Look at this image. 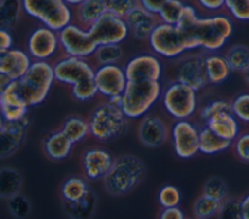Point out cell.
<instances>
[{
  "label": "cell",
  "instance_id": "7a4b0ae2",
  "mask_svg": "<svg viewBox=\"0 0 249 219\" xmlns=\"http://www.w3.org/2000/svg\"><path fill=\"white\" fill-rule=\"evenodd\" d=\"M161 81H128L122 94L121 109L128 120H140L160 100Z\"/></svg>",
  "mask_w": 249,
  "mask_h": 219
},
{
  "label": "cell",
  "instance_id": "4316f807",
  "mask_svg": "<svg viewBox=\"0 0 249 219\" xmlns=\"http://www.w3.org/2000/svg\"><path fill=\"white\" fill-rule=\"evenodd\" d=\"M231 141L222 138L211 130L206 125L199 129V153L207 156L216 155L227 151L231 147Z\"/></svg>",
  "mask_w": 249,
  "mask_h": 219
},
{
  "label": "cell",
  "instance_id": "b9f144b4",
  "mask_svg": "<svg viewBox=\"0 0 249 219\" xmlns=\"http://www.w3.org/2000/svg\"><path fill=\"white\" fill-rule=\"evenodd\" d=\"M224 8L238 21H249V0H225Z\"/></svg>",
  "mask_w": 249,
  "mask_h": 219
},
{
  "label": "cell",
  "instance_id": "5bb4252c",
  "mask_svg": "<svg viewBox=\"0 0 249 219\" xmlns=\"http://www.w3.org/2000/svg\"><path fill=\"white\" fill-rule=\"evenodd\" d=\"M25 50L33 60L51 61L60 51L58 31L40 24L29 33Z\"/></svg>",
  "mask_w": 249,
  "mask_h": 219
},
{
  "label": "cell",
  "instance_id": "e0dca14e",
  "mask_svg": "<svg viewBox=\"0 0 249 219\" xmlns=\"http://www.w3.org/2000/svg\"><path fill=\"white\" fill-rule=\"evenodd\" d=\"M33 59L26 50L11 48L0 53V88L10 81H18L29 69Z\"/></svg>",
  "mask_w": 249,
  "mask_h": 219
},
{
  "label": "cell",
  "instance_id": "9c48e42d",
  "mask_svg": "<svg viewBox=\"0 0 249 219\" xmlns=\"http://www.w3.org/2000/svg\"><path fill=\"white\" fill-rule=\"evenodd\" d=\"M60 51L65 55L90 58L93 56L97 44L90 36L89 29L75 21L58 31Z\"/></svg>",
  "mask_w": 249,
  "mask_h": 219
},
{
  "label": "cell",
  "instance_id": "484cf974",
  "mask_svg": "<svg viewBox=\"0 0 249 219\" xmlns=\"http://www.w3.org/2000/svg\"><path fill=\"white\" fill-rule=\"evenodd\" d=\"M107 11V3L102 0H84L78 6L73 8V21L83 27L89 28Z\"/></svg>",
  "mask_w": 249,
  "mask_h": 219
},
{
  "label": "cell",
  "instance_id": "d6986e66",
  "mask_svg": "<svg viewBox=\"0 0 249 219\" xmlns=\"http://www.w3.org/2000/svg\"><path fill=\"white\" fill-rule=\"evenodd\" d=\"M0 107L4 121L16 122L27 117L29 106L18 91V81H10L0 88Z\"/></svg>",
  "mask_w": 249,
  "mask_h": 219
},
{
  "label": "cell",
  "instance_id": "f1b7e54d",
  "mask_svg": "<svg viewBox=\"0 0 249 219\" xmlns=\"http://www.w3.org/2000/svg\"><path fill=\"white\" fill-rule=\"evenodd\" d=\"M97 199L95 193L90 189L89 193L81 200L74 202H62L63 212L74 219H84L89 218L92 215Z\"/></svg>",
  "mask_w": 249,
  "mask_h": 219
},
{
  "label": "cell",
  "instance_id": "4dcf8cb0",
  "mask_svg": "<svg viewBox=\"0 0 249 219\" xmlns=\"http://www.w3.org/2000/svg\"><path fill=\"white\" fill-rule=\"evenodd\" d=\"M22 186V176L15 168L4 166L0 170V197L7 200L19 193Z\"/></svg>",
  "mask_w": 249,
  "mask_h": 219
},
{
  "label": "cell",
  "instance_id": "7402d4cb",
  "mask_svg": "<svg viewBox=\"0 0 249 219\" xmlns=\"http://www.w3.org/2000/svg\"><path fill=\"white\" fill-rule=\"evenodd\" d=\"M130 35L139 42L148 41L153 29L159 22L157 15L150 13L141 6L134 9L125 18Z\"/></svg>",
  "mask_w": 249,
  "mask_h": 219
},
{
  "label": "cell",
  "instance_id": "8fae6325",
  "mask_svg": "<svg viewBox=\"0 0 249 219\" xmlns=\"http://www.w3.org/2000/svg\"><path fill=\"white\" fill-rule=\"evenodd\" d=\"M89 32L98 45L122 44L130 34L124 18L107 11L89 28Z\"/></svg>",
  "mask_w": 249,
  "mask_h": 219
},
{
  "label": "cell",
  "instance_id": "30bf717a",
  "mask_svg": "<svg viewBox=\"0 0 249 219\" xmlns=\"http://www.w3.org/2000/svg\"><path fill=\"white\" fill-rule=\"evenodd\" d=\"M199 129L191 119L173 122L169 137L173 152L178 158L188 160L199 153Z\"/></svg>",
  "mask_w": 249,
  "mask_h": 219
},
{
  "label": "cell",
  "instance_id": "f35d334b",
  "mask_svg": "<svg viewBox=\"0 0 249 219\" xmlns=\"http://www.w3.org/2000/svg\"><path fill=\"white\" fill-rule=\"evenodd\" d=\"M158 202L161 208L178 206L182 200V195L180 190L171 184L162 186L158 192Z\"/></svg>",
  "mask_w": 249,
  "mask_h": 219
},
{
  "label": "cell",
  "instance_id": "277c9868",
  "mask_svg": "<svg viewBox=\"0 0 249 219\" xmlns=\"http://www.w3.org/2000/svg\"><path fill=\"white\" fill-rule=\"evenodd\" d=\"M233 32L231 18L224 14L199 17L193 28L186 32L194 37L199 49L213 53L218 52L227 44Z\"/></svg>",
  "mask_w": 249,
  "mask_h": 219
},
{
  "label": "cell",
  "instance_id": "ac0fdd59",
  "mask_svg": "<svg viewBox=\"0 0 249 219\" xmlns=\"http://www.w3.org/2000/svg\"><path fill=\"white\" fill-rule=\"evenodd\" d=\"M114 161L112 153L104 147H89L83 152L81 158L84 176L92 181L103 179L112 167Z\"/></svg>",
  "mask_w": 249,
  "mask_h": 219
},
{
  "label": "cell",
  "instance_id": "603a6c76",
  "mask_svg": "<svg viewBox=\"0 0 249 219\" xmlns=\"http://www.w3.org/2000/svg\"><path fill=\"white\" fill-rule=\"evenodd\" d=\"M203 62L208 85L218 86L225 83L232 72L226 56L217 52L207 53Z\"/></svg>",
  "mask_w": 249,
  "mask_h": 219
},
{
  "label": "cell",
  "instance_id": "cb8c5ba5",
  "mask_svg": "<svg viewBox=\"0 0 249 219\" xmlns=\"http://www.w3.org/2000/svg\"><path fill=\"white\" fill-rule=\"evenodd\" d=\"M73 145L74 143L60 128L48 133L43 139L44 153L53 161H63L67 159L72 153Z\"/></svg>",
  "mask_w": 249,
  "mask_h": 219
},
{
  "label": "cell",
  "instance_id": "74e56055",
  "mask_svg": "<svg viewBox=\"0 0 249 219\" xmlns=\"http://www.w3.org/2000/svg\"><path fill=\"white\" fill-rule=\"evenodd\" d=\"M202 194L219 201H224L228 198L229 189L223 179L213 176L205 181L202 188Z\"/></svg>",
  "mask_w": 249,
  "mask_h": 219
},
{
  "label": "cell",
  "instance_id": "d590c367",
  "mask_svg": "<svg viewBox=\"0 0 249 219\" xmlns=\"http://www.w3.org/2000/svg\"><path fill=\"white\" fill-rule=\"evenodd\" d=\"M72 97L79 102H88L98 95L97 87L94 78L84 79L70 87Z\"/></svg>",
  "mask_w": 249,
  "mask_h": 219
},
{
  "label": "cell",
  "instance_id": "816d5d0a",
  "mask_svg": "<svg viewBox=\"0 0 249 219\" xmlns=\"http://www.w3.org/2000/svg\"><path fill=\"white\" fill-rule=\"evenodd\" d=\"M13 48V36L10 29L1 27L0 29V53L6 52Z\"/></svg>",
  "mask_w": 249,
  "mask_h": 219
},
{
  "label": "cell",
  "instance_id": "52a82bcc",
  "mask_svg": "<svg viewBox=\"0 0 249 219\" xmlns=\"http://www.w3.org/2000/svg\"><path fill=\"white\" fill-rule=\"evenodd\" d=\"M197 92L187 85L170 81L163 87L160 101L164 112L174 121L189 120L198 110Z\"/></svg>",
  "mask_w": 249,
  "mask_h": 219
},
{
  "label": "cell",
  "instance_id": "60d3db41",
  "mask_svg": "<svg viewBox=\"0 0 249 219\" xmlns=\"http://www.w3.org/2000/svg\"><path fill=\"white\" fill-rule=\"evenodd\" d=\"M225 111H231V102L225 99H213L199 109L198 116L200 121L205 124L213 116Z\"/></svg>",
  "mask_w": 249,
  "mask_h": 219
},
{
  "label": "cell",
  "instance_id": "83f0119b",
  "mask_svg": "<svg viewBox=\"0 0 249 219\" xmlns=\"http://www.w3.org/2000/svg\"><path fill=\"white\" fill-rule=\"evenodd\" d=\"M60 129L74 144L83 142L90 135L89 120L80 115L68 116L60 126Z\"/></svg>",
  "mask_w": 249,
  "mask_h": 219
},
{
  "label": "cell",
  "instance_id": "ba28073f",
  "mask_svg": "<svg viewBox=\"0 0 249 219\" xmlns=\"http://www.w3.org/2000/svg\"><path fill=\"white\" fill-rule=\"evenodd\" d=\"M21 3L26 16L56 31L74 20L73 8L64 0H21Z\"/></svg>",
  "mask_w": 249,
  "mask_h": 219
},
{
  "label": "cell",
  "instance_id": "3957f363",
  "mask_svg": "<svg viewBox=\"0 0 249 219\" xmlns=\"http://www.w3.org/2000/svg\"><path fill=\"white\" fill-rule=\"evenodd\" d=\"M145 176L143 162L133 155H122L115 159L109 172L103 178L105 191L113 197H122L134 190Z\"/></svg>",
  "mask_w": 249,
  "mask_h": 219
},
{
  "label": "cell",
  "instance_id": "db71d44e",
  "mask_svg": "<svg viewBox=\"0 0 249 219\" xmlns=\"http://www.w3.org/2000/svg\"><path fill=\"white\" fill-rule=\"evenodd\" d=\"M106 100H108L111 104H113V105H115V106H117V107H120V108H121V106H122V100H123V97H122V94H118V95L111 96V97H109V98H108V99H106Z\"/></svg>",
  "mask_w": 249,
  "mask_h": 219
},
{
  "label": "cell",
  "instance_id": "8992f818",
  "mask_svg": "<svg viewBox=\"0 0 249 219\" xmlns=\"http://www.w3.org/2000/svg\"><path fill=\"white\" fill-rule=\"evenodd\" d=\"M88 120L90 136L99 142H108L122 136L126 132L128 127V119L122 109L108 100L97 104Z\"/></svg>",
  "mask_w": 249,
  "mask_h": 219
},
{
  "label": "cell",
  "instance_id": "f907efd6",
  "mask_svg": "<svg viewBox=\"0 0 249 219\" xmlns=\"http://www.w3.org/2000/svg\"><path fill=\"white\" fill-rule=\"evenodd\" d=\"M198 6L211 13H215L224 8L225 0H196Z\"/></svg>",
  "mask_w": 249,
  "mask_h": 219
},
{
  "label": "cell",
  "instance_id": "836d02e7",
  "mask_svg": "<svg viewBox=\"0 0 249 219\" xmlns=\"http://www.w3.org/2000/svg\"><path fill=\"white\" fill-rule=\"evenodd\" d=\"M124 52L121 44L98 45L93 55V60L97 65L119 63L124 57Z\"/></svg>",
  "mask_w": 249,
  "mask_h": 219
},
{
  "label": "cell",
  "instance_id": "d6a6232c",
  "mask_svg": "<svg viewBox=\"0 0 249 219\" xmlns=\"http://www.w3.org/2000/svg\"><path fill=\"white\" fill-rule=\"evenodd\" d=\"M222 206V201L209 198L205 195L199 196L193 204V214L198 219H208L218 217Z\"/></svg>",
  "mask_w": 249,
  "mask_h": 219
},
{
  "label": "cell",
  "instance_id": "6da1fadb",
  "mask_svg": "<svg viewBox=\"0 0 249 219\" xmlns=\"http://www.w3.org/2000/svg\"><path fill=\"white\" fill-rule=\"evenodd\" d=\"M152 53L160 58L176 60L185 54L199 49L197 41L177 25L159 21L149 39Z\"/></svg>",
  "mask_w": 249,
  "mask_h": 219
},
{
  "label": "cell",
  "instance_id": "d4e9b609",
  "mask_svg": "<svg viewBox=\"0 0 249 219\" xmlns=\"http://www.w3.org/2000/svg\"><path fill=\"white\" fill-rule=\"evenodd\" d=\"M203 125H206L222 138L231 142L240 133V122L231 111L221 112L213 116Z\"/></svg>",
  "mask_w": 249,
  "mask_h": 219
},
{
  "label": "cell",
  "instance_id": "1f68e13d",
  "mask_svg": "<svg viewBox=\"0 0 249 219\" xmlns=\"http://www.w3.org/2000/svg\"><path fill=\"white\" fill-rule=\"evenodd\" d=\"M21 12H23L21 0H0L1 27L13 28L18 23Z\"/></svg>",
  "mask_w": 249,
  "mask_h": 219
},
{
  "label": "cell",
  "instance_id": "9f6ffc18",
  "mask_svg": "<svg viewBox=\"0 0 249 219\" xmlns=\"http://www.w3.org/2000/svg\"><path fill=\"white\" fill-rule=\"evenodd\" d=\"M243 75H244L245 81H246V82H247V84L249 85V66H248V68L243 72Z\"/></svg>",
  "mask_w": 249,
  "mask_h": 219
},
{
  "label": "cell",
  "instance_id": "ffe728a7",
  "mask_svg": "<svg viewBox=\"0 0 249 219\" xmlns=\"http://www.w3.org/2000/svg\"><path fill=\"white\" fill-rule=\"evenodd\" d=\"M170 134V128L158 115L148 113L139 120L137 127L138 140L148 148L163 145Z\"/></svg>",
  "mask_w": 249,
  "mask_h": 219
},
{
  "label": "cell",
  "instance_id": "5b68a950",
  "mask_svg": "<svg viewBox=\"0 0 249 219\" xmlns=\"http://www.w3.org/2000/svg\"><path fill=\"white\" fill-rule=\"evenodd\" d=\"M54 82L53 63L33 60L27 72L18 81V91L28 106L34 107L47 99Z\"/></svg>",
  "mask_w": 249,
  "mask_h": 219
},
{
  "label": "cell",
  "instance_id": "7c38bea8",
  "mask_svg": "<svg viewBox=\"0 0 249 219\" xmlns=\"http://www.w3.org/2000/svg\"><path fill=\"white\" fill-rule=\"evenodd\" d=\"M203 57L199 54H190L176 59L171 81L180 82L196 91L203 90L208 85Z\"/></svg>",
  "mask_w": 249,
  "mask_h": 219
},
{
  "label": "cell",
  "instance_id": "f546056e",
  "mask_svg": "<svg viewBox=\"0 0 249 219\" xmlns=\"http://www.w3.org/2000/svg\"><path fill=\"white\" fill-rule=\"evenodd\" d=\"M85 178L73 175L63 181L60 187V197L62 201L74 202L83 199L89 193L90 188Z\"/></svg>",
  "mask_w": 249,
  "mask_h": 219
},
{
  "label": "cell",
  "instance_id": "2e32d148",
  "mask_svg": "<svg viewBox=\"0 0 249 219\" xmlns=\"http://www.w3.org/2000/svg\"><path fill=\"white\" fill-rule=\"evenodd\" d=\"M94 82L98 95L108 99L111 96L123 94L128 80L124 67L114 63L97 65L94 70Z\"/></svg>",
  "mask_w": 249,
  "mask_h": 219
},
{
  "label": "cell",
  "instance_id": "e575fe53",
  "mask_svg": "<svg viewBox=\"0 0 249 219\" xmlns=\"http://www.w3.org/2000/svg\"><path fill=\"white\" fill-rule=\"evenodd\" d=\"M225 56L234 72L243 73L249 66V48L246 46L234 45L227 51Z\"/></svg>",
  "mask_w": 249,
  "mask_h": 219
},
{
  "label": "cell",
  "instance_id": "8d00e7d4",
  "mask_svg": "<svg viewBox=\"0 0 249 219\" xmlns=\"http://www.w3.org/2000/svg\"><path fill=\"white\" fill-rule=\"evenodd\" d=\"M184 7L185 3L182 0L168 1L157 15L159 21L177 25L182 18Z\"/></svg>",
  "mask_w": 249,
  "mask_h": 219
},
{
  "label": "cell",
  "instance_id": "9a60e30c",
  "mask_svg": "<svg viewBox=\"0 0 249 219\" xmlns=\"http://www.w3.org/2000/svg\"><path fill=\"white\" fill-rule=\"evenodd\" d=\"M128 81H161L164 68L161 58L154 53H142L130 57L124 64Z\"/></svg>",
  "mask_w": 249,
  "mask_h": 219
},
{
  "label": "cell",
  "instance_id": "44dd1931",
  "mask_svg": "<svg viewBox=\"0 0 249 219\" xmlns=\"http://www.w3.org/2000/svg\"><path fill=\"white\" fill-rule=\"evenodd\" d=\"M29 117L20 121L8 122L1 119L0 123V158L6 159L14 155L23 144L27 128L29 127Z\"/></svg>",
  "mask_w": 249,
  "mask_h": 219
},
{
  "label": "cell",
  "instance_id": "bcb514c9",
  "mask_svg": "<svg viewBox=\"0 0 249 219\" xmlns=\"http://www.w3.org/2000/svg\"><path fill=\"white\" fill-rule=\"evenodd\" d=\"M218 217L241 219L240 200L234 198H227L224 201H222V206Z\"/></svg>",
  "mask_w": 249,
  "mask_h": 219
},
{
  "label": "cell",
  "instance_id": "7dc6e473",
  "mask_svg": "<svg viewBox=\"0 0 249 219\" xmlns=\"http://www.w3.org/2000/svg\"><path fill=\"white\" fill-rule=\"evenodd\" d=\"M200 16L198 15L197 11L193 5L190 4H185L184 7V12L182 15V18L180 21L177 23V26L182 29L185 32H189L193 26L195 25L196 21Z\"/></svg>",
  "mask_w": 249,
  "mask_h": 219
},
{
  "label": "cell",
  "instance_id": "681fc988",
  "mask_svg": "<svg viewBox=\"0 0 249 219\" xmlns=\"http://www.w3.org/2000/svg\"><path fill=\"white\" fill-rule=\"evenodd\" d=\"M159 218L160 219H184L185 213L183 210L178 206H171V207H165L161 208Z\"/></svg>",
  "mask_w": 249,
  "mask_h": 219
},
{
  "label": "cell",
  "instance_id": "11a10c76",
  "mask_svg": "<svg viewBox=\"0 0 249 219\" xmlns=\"http://www.w3.org/2000/svg\"><path fill=\"white\" fill-rule=\"evenodd\" d=\"M69 6H71L72 8H75L76 6H78L81 2H83L84 0H64Z\"/></svg>",
  "mask_w": 249,
  "mask_h": 219
},
{
  "label": "cell",
  "instance_id": "7bdbcfd3",
  "mask_svg": "<svg viewBox=\"0 0 249 219\" xmlns=\"http://www.w3.org/2000/svg\"><path fill=\"white\" fill-rule=\"evenodd\" d=\"M231 112L239 122L249 125V92L236 95L231 101Z\"/></svg>",
  "mask_w": 249,
  "mask_h": 219
},
{
  "label": "cell",
  "instance_id": "4fadbf2b",
  "mask_svg": "<svg viewBox=\"0 0 249 219\" xmlns=\"http://www.w3.org/2000/svg\"><path fill=\"white\" fill-rule=\"evenodd\" d=\"M53 66L55 82L69 88L84 79L94 78L95 67L89 58L63 55L53 63Z\"/></svg>",
  "mask_w": 249,
  "mask_h": 219
},
{
  "label": "cell",
  "instance_id": "ee69618b",
  "mask_svg": "<svg viewBox=\"0 0 249 219\" xmlns=\"http://www.w3.org/2000/svg\"><path fill=\"white\" fill-rule=\"evenodd\" d=\"M108 11L114 15L125 18L139 6L138 0H111L107 3Z\"/></svg>",
  "mask_w": 249,
  "mask_h": 219
},
{
  "label": "cell",
  "instance_id": "ab89813d",
  "mask_svg": "<svg viewBox=\"0 0 249 219\" xmlns=\"http://www.w3.org/2000/svg\"><path fill=\"white\" fill-rule=\"evenodd\" d=\"M6 201L9 212L16 218H24L31 210L29 200L22 194L18 193Z\"/></svg>",
  "mask_w": 249,
  "mask_h": 219
},
{
  "label": "cell",
  "instance_id": "6f0895ef",
  "mask_svg": "<svg viewBox=\"0 0 249 219\" xmlns=\"http://www.w3.org/2000/svg\"><path fill=\"white\" fill-rule=\"evenodd\" d=\"M102 1H104V2H105V3H108V2H110V1H111V0H102Z\"/></svg>",
  "mask_w": 249,
  "mask_h": 219
},
{
  "label": "cell",
  "instance_id": "f6af8a7d",
  "mask_svg": "<svg viewBox=\"0 0 249 219\" xmlns=\"http://www.w3.org/2000/svg\"><path fill=\"white\" fill-rule=\"evenodd\" d=\"M231 147L240 161L249 164V131L240 132L232 141Z\"/></svg>",
  "mask_w": 249,
  "mask_h": 219
},
{
  "label": "cell",
  "instance_id": "c3c4849f",
  "mask_svg": "<svg viewBox=\"0 0 249 219\" xmlns=\"http://www.w3.org/2000/svg\"><path fill=\"white\" fill-rule=\"evenodd\" d=\"M139 6L152 14L158 15L162 7L170 0H138Z\"/></svg>",
  "mask_w": 249,
  "mask_h": 219
},
{
  "label": "cell",
  "instance_id": "f5cc1de1",
  "mask_svg": "<svg viewBox=\"0 0 249 219\" xmlns=\"http://www.w3.org/2000/svg\"><path fill=\"white\" fill-rule=\"evenodd\" d=\"M241 219H249V194L240 200Z\"/></svg>",
  "mask_w": 249,
  "mask_h": 219
}]
</instances>
